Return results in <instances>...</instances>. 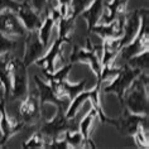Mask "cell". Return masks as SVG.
Returning a JSON list of instances; mask_svg holds the SVG:
<instances>
[{
    "label": "cell",
    "instance_id": "cell-13",
    "mask_svg": "<svg viewBox=\"0 0 149 149\" xmlns=\"http://www.w3.org/2000/svg\"><path fill=\"white\" fill-rule=\"evenodd\" d=\"M86 85H87L86 79L81 80L76 84H71L68 80H65L62 82L52 86V88L54 90V94L57 95V97L72 100L77 94H80L81 91H84L86 88Z\"/></svg>",
    "mask_w": 149,
    "mask_h": 149
},
{
    "label": "cell",
    "instance_id": "cell-8",
    "mask_svg": "<svg viewBox=\"0 0 149 149\" xmlns=\"http://www.w3.org/2000/svg\"><path fill=\"white\" fill-rule=\"evenodd\" d=\"M46 52V46L40 42L38 33L37 32H28V37L25 39V52L23 57V63L25 66H31L36 63Z\"/></svg>",
    "mask_w": 149,
    "mask_h": 149
},
{
    "label": "cell",
    "instance_id": "cell-3",
    "mask_svg": "<svg viewBox=\"0 0 149 149\" xmlns=\"http://www.w3.org/2000/svg\"><path fill=\"white\" fill-rule=\"evenodd\" d=\"M28 95V73L27 66L22 59H13L12 67V100H23Z\"/></svg>",
    "mask_w": 149,
    "mask_h": 149
},
{
    "label": "cell",
    "instance_id": "cell-4",
    "mask_svg": "<svg viewBox=\"0 0 149 149\" xmlns=\"http://www.w3.org/2000/svg\"><path fill=\"white\" fill-rule=\"evenodd\" d=\"M66 42H68V40L63 39V38H61V37L57 36V38H56L54 42L52 43L49 49H48L47 52H44V54L42 56V57L36 61V63L44 71L46 74H51L57 70L56 63H57L59 59H61L63 63H67L65 57H63V54H62L63 44H65Z\"/></svg>",
    "mask_w": 149,
    "mask_h": 149
},
{
    "label": "cell",
    "instance_id": "cell-2",
    "mask_svg": "<svg viewBox=\"0 0 149 149\" xmlns=\"http://www.w3.org/2000/svg\"><path fill=\"white\" fill-rule=\"evenodd\" d=\"M141 72H143V71H140L138 68H133V67H130L129 65L125 63L124 66H121L120 68H119V72L116 76H115L113 80H110L102 90H104V92H106V94H109V92L115 94L121 102L126 90L130 87L133 81L135 80Z\"/></svg>",
    "mask_w": 149,
    "mask_h": 149
},
{
    "label": "cell",
    "instance_id": "cell-20",
    "mask_svg": "<svg viewBox=\"0 0 149 149\" xmlns=\"http://www.w3.org/2000/svg\"><path fill=\"white\" fill-rule=\"evenodd\" d=\"M88 97H90V90L88 91H81L80 94H77L72 100H70V104L67 106V109L65 111V115L67 119H73L77 115V113L80 111V109L84 106V104L88 101Z\"/></svg>",
    "mask_w": 149,
    "mask_h": 149
},
{
    "label": "cell",
    "instance_id": "cell-28",
    "mask_svg": "<svg viewBox=\"0 0 149 149\" xmlns=\"http://www.w3.org/2000/svg\"><path fill=\"white\" fill-rule=\"evenodd\" d=\"M18 6H19V3H17L15 0H0V12L5 9H12L15 12Z\"/></svg>",
    "mask_w": 149,
    "mask_h": 149
},
{
    "label": "cell",
    "instance_id": "cell-15",
    "mask_svg": "<svg viewBox=\"0 0 149 149\" xmlns=\"http://www.w3.org/2000/svg\"><path fill=\"white\" fill-rule=\"evenodd\" d=\"M14 57L10 52L0 54V84L4 88L5 97L10 96L12 91V67H13Z\"/></svg>",
    "mask_w": 149,
    "mask_h": 149
},
{
    "label": "cell",
    "instance_id": "cell-16",
    "mask_svg": "<svg viewBox=\"0 0 149 149\" xmlns=\"http://www.w3.org/2000/svg\"><path fill=\"white\" fill-rule=\"evenodd\" d=\"M102 52H101V66H110L114 65L118 58V54L120 52V42L119 38H107L102 39Z\"/></svg>",
    "mask_w": 149,
    "mask_h": 149
},
{
    "label": "cell",
    "instance_id": "cell-10",
    "mask_svg": "<svg viewBox=\"0 0 149 149\" xmlns=\"http://www.w3.org/2000/svg\"><path fill=\"white\" fill-rule=\"evenodd\" d=\"M140 24H141V12L140 10H134L129 15H125L124 27H123V34L120 38H119L120 47L126 46V44L130 43L135 38L138 32H139V29H140Z\"/></svg>",
    "mask_w": 149,
    "mask_h": 149
},
{
    "label": "cell",
    "instance_id": "cell-27",
    "mask_svg": "<svg viewBox=\"0 0 149 149\" xmlns=\"http://www.w3.org/2000/svg\"><path fill=\"white\" fill-rule=\"evenodd\" d=\"M17 47V42L10 37L3 34L0 32V54L8 53V52H12L14 48Z\"/></svg>",
    "mask_w": 149,
    "mask_h": 149
},
{
    "label": "cell",
    "instance_id": "cell-26",
    "mask_svg": "<svg viewBox=\"0 0 149 149\" xmlns=\"http://www.w3.org/2000/svg\"><path fill=\"white\" fill-rule=\"evenodd\" d=\"M94 0H70V12H71V18L76 19L85 9Z\"/></svg>",
    "mask_w": 149,
    "mask_h": 149
},
{
    "label": "cell",
    "instance_id": "cell-24",
    "mask_svg": "<svg viewBox=\"0 0 149 149\" xmlns=\"http://www.w3.org/2000/svg\"><path fill=\"white\" fill-rule=\"evenodd\" d=\"M148 51L140 52V53L135 54L134 57L128 59L125 63L129 65L133 68H138L140 71H148Z\"/></svg>",
    "mask_w": 149,
    "mask_h": 149
},
{
    "label": "cell",
    "instance_id": "cell-17",
    "mask_svg": "<svg viewBox=\"0 0 149 149\" xmlns=\"http://www.w3.org/2000/svg\"><path fill=\"white\" fill-rule=\"evenodd\" d=\"M104 5L105 4H104L102 0H94V1L80 14V17L86 20L88 32H91V29L100 23V19H101L102 13H104Z\"/></svg>",
    "mask_w": 149,
    "mask_h": 149
},
{
    "label": "cell",
    "instance_id": "cell-25",
    "mask_svg": "<svg viewBox=\"0 0 149 149\" xmlns=\"http://www.w3.org/2000/svg\"><path fill=\"white\" fill-rule=\"evenodd\" d=\"M63 138H65L66 143L68 144L70 148H84V143L85 139L82 136V134L80 133V130H74V132H71V130H66L65 134H63Z\"/></svg>",
    "mask_w": 149,
    "mask_h": 149
},
{
    "label": "cell",
    "instance_id": "cell-18",
    "mask_svg": "<svg viewBox=\"0 0 149 149\" xmlns=\"http://www.w3.org/2000/svg\"><path fill=\"white\" fill-rule=\"evenodd\" d=\"M126 3L128 0H110L106 5H104V13L99 24L110 23L120 14H124L126 9Z\"/></svg>",
    "mask_w": 149,
    "mask_h": 149
},
{
    "label": "cell",
    "instance_id": "cell-1",
    "mask_svg": "<svg viewBox=\"0 0 149 149\" xmlns=\"http://www.w3.org/2000/svg\"><path fill=\"white\" fill-rule=\"evenodd\" d=\"M121 105L133 114L148 115V73L141 72L130 87L126 90L123 97Z\"/></svg>",
    "mask_w": 149,
    "mask_h": 149
},
{
    "label": "cell",
    "instance_id": "cell-5",
    "mask_svg": "<svg viewBox=\"0 0 149 149\" xmlns=\"http://www.w3.org/2000/svg\"><path fill=\"white\" fill-rule=\"evenodd\" d=\"M0 32L10 38H20L25 36V28L18 17L17 12L5 9L0 12Z\"/></svg>",
    "mask_w": 149,
    "mask_h": 149
},
{
    "label": "cell",
    "instance_id": "cell-29",
    "mask_svg": "<svg viewBox=\"0 0 149 149\" xmlns=\"http://www.w3.org/2000/svg\"><path fill=\"white\" fill-rule=\"evenodd\" d=\"M46 4H47V0H31V5L40 14H42V12L44 10Z\"/></svg>",
    "mask_w": 149,
    "mask_h": 149
},
{
    "label": "cell",
    "instance_id": "cell-12",
    "mask_svg": "<svg viewBox=\"0 0 149 149\" xmlns=\"http://www.w3.org/2000/svg\"><path fill=\"white\" fill-rule=\"evenodd\" d=\"M39 109L40 104L38 100V95H27L22 100L19 107L20 119L24 123H34L37 119H39Z\"/></svg>",
    "mask_w": 149,
    "mask_h": 149
},
{
    "label": "cell",
    "instance_id": "cell-23",
    "mask_svg": "<svg viewBox=\"0 0 149 149\" xmlns=\"http://www.w3.org/2000/svg\"><path fill=\"white\" fill-rule=\"evenodd\" d=\"M46 144H47V138L42 133L36 132L32 134L27 141H24V144L22 147L24 149H40V148H46Z\"/></svg>",
    "mask_w": 149,
    "mask_h": 149
},
{
    "label": "cell",
    "instance_id": "cell-19",
    "mask_svg": "<svg viewBox=\"0 0 149 149\" xmlns=\"http://www.w3.org/2000/svg\"><path fill=\"white\" fill-rule=\"evenodd\" d=\"M97 118H99L97 111L91 106V109L88 110V113L85 115L82 119H81V121H80V133L82 134L85 141L91 139L90 136H91L92 130H94V128H95V124H96L95 121L97 120Z\"/></svg>",
    "mask_w": 149,
    "mask_h": 149
},
{
    "label": "cell",
    "instance_id": "cell-11",
    "mask_svg": "<svg viewBox=\"0 0 149 149\" xmlns=\"http://www.w3.org/2000/svg\"><path fill=\"white\" fill-rule=\"evenodd\" d=\"M125 22V14H120L116 17L113 22L110 23H104V24H97L91 29L95 34H97L101 39H107V38H120L123 34V27H124Z\"/></svg>",
    "mask_w": 149,
    "mask_h": 149
},
{
    "label": "cell",
    "instance_id": "cell-30",
    "mask_svg": "<svg viewBox=\"0 0 149 149\" xmlns=\"http://www.w3.org/2000/svg\"><path fill=\"white\" fill-rule=\"evenodd\" d=\"M1 139H3V133H1V129H0V147H1Z\"/></svg>",
    "mask_w": 149,
    "mask_h": 149
},
{
    "label": "cell",
    "instance_id": "cell-6",
    "mask_svg": "<svg viewBox=\"0 0 149 149\" xmlns=\"http://www.w3.org/2000/svg\"><path fill=\"white\" fill-rule=\"evenodd\" d=\"M70 62L74 63V62H85L88 63V66L91 67L92 72L95 73V76L97 77V80L100 79V74L102 71V66H101V59L97 56V53L95 52L94 47L92 48H80V47H74V49L72 52L70 57Z\"/></svg>",
    "mask_w": 149,
    "mask_h": 149
},
{
    "label": "cell",
    "instance_id": "cell-9",
    "mask_svg": "<svg viewBox=\"0 0 149 149\" xmlns=\"http://www.w3.org/2000/svg\"><path fill=\"white\" fill-rule=\"evenodd\" d=\"M63 111L58 110V113L54 115L49 120H46L43 123L42 128H40V132L47 139H52V138H57L61 134H63L66 130H68L70 124L68 120L70 119L66 118L65 114H62Z\"/></svg>",
    "mask_w": 149,
    "mask_h": 149
},
{
    "label": "cell",
    "instance_id": "cell-21",
    "mask_svg": "<svg viewBox=\"0 0 149 149\" xmlns=\"http://www.w3.org/2000/svg\"><path fill=\"white\" fill-rule=\"evenodd\" d=\"M54 24H56L54 18L52 17V14H51L49 12H47L46 18L43 19L42 24H40V27L38 28V31H37V33H38V37H39V39H40V42H42L46 47L48 46V43H49V40H51L52 31H53Z\"/></svg>",
    "mask_w": 149,
    "mask_h": 149
},
{
    "label": "cell",
    "instance_id": "cell-14",
    "mask_svg": "<svg viewBox=\"0 0 149 149\" xmlns=\"http://www.w3.org/2000/svg\"><path fill=\"white\" fill-rule=\"evenodd\" d=\"M34 81L37 85V95H38L39 104L44 102H52L54 105L58 106V109L62 111V101L65 99H59L57 97V95L54 94V90L52 88L48 81H43L39 76H34Z\"/></svg>",
    "mask_w": 149,
    "mask_h": 149
},
{
    "label": "cell",
    "instance_id": "cell-22",
    "mask_svg": "<svg viewBox=\"0 0 149 149\" xmlns=\"http://www.w3.org/2000/svg\"><path fill=\"white\" fill-rule=\"evenodd\" d=\"M57 22H58V37L70 40V36L73 31L74 19L71 17H66V18H59Z\"/></svg>",
    "mask_w": 149,
    "mask_h": 149
},
{
    "label": "cell",
    "instance_id": "cell-7",
    "mask_svg": "<svg viewBox=\"0 0 149 149\" xmlns=\"http://www.w3.org/2000/svg\"><path fill=\"white\" fill-rule=\"evenodd\" d=\"M15 12L18 14V17H19L22 24L24 25L25 31L28 32L38 31V28L42 24V17H40V13H38L31 5V3L28 1L19 3V6H18Z\"/></svg>",
    "mask_w": 149,
    "mask_h": 149
}]
</instances>
